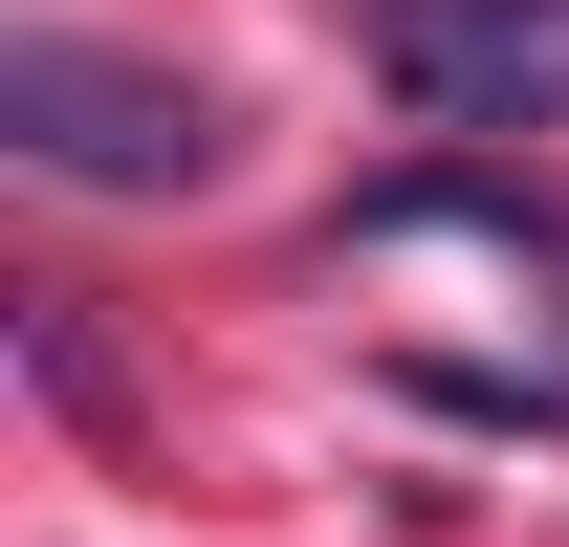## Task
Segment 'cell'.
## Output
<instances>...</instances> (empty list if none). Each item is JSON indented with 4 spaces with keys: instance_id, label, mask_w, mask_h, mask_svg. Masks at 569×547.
I'll return each instance as SVG.
<instances>
[{
    "instance_id": "1",
    "label": "cell",
    "mask_w": 569,
    "mask_h": 547,
    "mask_svg": "<svg viewBox=\"0 0 569 547\" xmlns=\"http://www.w3.org/2000/svg\"><path fill=\"white\" fill-rule=\"evenodd\" d=\"M0 153L67 176V198H198L219 176V88L132 67V44H88V22H22V44H0Z\"/></svg>"
},
{
    "instance_id": "2",
    "label": "cell",
    "mask_w": 569,
    "mask_h": 547,
    "mask_svg": "<svg viewBox=\"0 0 569 547\" xmlns=\"http://www.w3.org/2000/svg\"><path fill=\"white\" fill-rule=\"evenodd\" d=\"M417 132H569V0H372Z\"/></svg>"
}]
</instances>
